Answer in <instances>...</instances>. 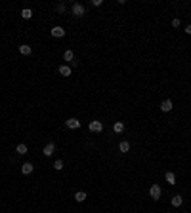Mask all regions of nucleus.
I'll return each instance as SVG.
<instances>
[{
	"label": "nucleus",
	"mask_w": 191,
	"mask_h": 213,
	"mask_svg": "<svg viewBox=\"0 0 191 213\" xmlns=\"http://www.w3.org/2000/svg\"><path fill=\"white\" fill-rule=\"evenodd\" d=\"M161 194H163L161 186H159L157 183H155V185H151V189H149V196H151L153 200H159V198H161Z\"/></svg>",
	"instance_id": "nucleus-1"
},
{
	"label": "nucleus",
	"mask_w": 191,
	"mask_h": 213,
	"mask_svg": "<svg viewBox=\"0 0 191 213\" xmlns=\"http://www.w3.org/2000/svg\"><path fill=\"white\" fill-rule=\"evenodd\" d=\"M71 10H73V15H76V17H82V15H84V12H86V10H84V6H82L80 2H75Z\"/></svg>",
	"instance_id": "nucleus-2"
},
{
	"label": "nucleus",
	"mask_w": 191,
	"mask_h": 213,
	"mask_svg": "<svg viewBox=\"0 0 191 213\" xmlns=\"http://www.w3.org/2000/svg\"><path fill=\"white\" fill-rule=\"evenodd\" d=\"M88 129H90L92 133H100L101 129H103V124H101L100 120H94V122H90V124H88Z\"/></svg>",
	"instance_id": "nucleus-3"
},
{
	"label": "nucleus",
	"mask_w": 191,
	"mask_h": 213,
	"mask_svg": "<svg viewBox=\"0 0 191 213\" xmlns=\"http://www.w3.org/2000/svg\"><path fill=\"white\" fill-rule=\"evenodd\" d=\"M50 34L54 36V38H63V36H65V29L63 27H54L50 30Z\"/></svg>",
	"instance_id": "nucleus-4"
},
{
	"label": "nucleus",
	"mask_w": 191,
	"mask_h": 213,
	"mask_svg": "<svg viewBox=\"0 0 191 213\" xmlns=\"http://www.w3.org/2000/svg\"><path fill=\"white\" fill-rule=\"evenodd\" d=\"M33 171H34V166L31 164V162H25V164L21 166V173H23V175H31Z\"/></svg>",
	"instance_id": "nucleus-5"
},
{
	"label": "nucleus",
	"mask_w": 191,
	"mask_h": 213,
	"mask_svg": "<svg viewBox=\"0 0 191 213\" xmlns=\"http://www.w3.org/2000/svg\"><path fill=\"white\" fill-rule=\"evenodd\" d=\"M54 152H55V145H54V143H48V145L42 148V154H44V156H52Z\"/></svg>",
	"instance_id": "nucleus-6"
},
{
	"label": "nucleus",
	"mask_w": 191,
	"mask_h": 213,
	"mask_svg": "<svg viewBox=\"0 0 191 213\" xmlns=\"http://www.w3.org/2000/svg\"><path fill=\"white\" fill-rule=\"evenodd\" d=\"M65 126L69 128V129H79L80 128V122L76 120V118H69V120L65 122Z\"/></svg>",
	"instance_id": "nucleus-7"
},
{
	"label": "nucleus",
	"mask_w": 191,
	"mask_h": 213,
	"mask_svg": "<svg viewBox=\"0 0 191 213\" xmlns=\"http://www.w3.org/2000/svg\"><path fill=\"white\" fill-rule=\"evenodd\" d=\"M172 101H170V99H164L163 103H161V111L163 112H170V111H172Z\"/></svg>",
	"instance_id": "nucleus-8"
},
{
	"label": "nucleus",
	"mask_w": 191,
	"mask_h": 213,
	"mask_svg": "<svg viewBox=\"0 0 191 213\" xmlns=\"http://www.w3.org/2000/svg\"><path fill=\"white\" fill-rule=\"evenodd\" d=\"M59 74H61V76H71V74H73V71H71V67L61 65V67H59Z\"/></svg>",
	"instance_id": "nucleus-9"
},
{
	"label": "nucleus",
	"mask_w": 191,
	"mask_h": 213,
	"mask_svg": "<svg viewBox=\"0 0 191 213\" xmlns=\"http://www.w3.org/2000/svg\"><path fill=\"white\" fill-rule=\"evenodd\" d=\"M31 51H33V48H31L29 44L19 46V53H21V55H31Z\"/></svg>",
	"instance_id": "nucleus-10"
},
{
	"label": "nucleus",
	"mask_w": 191,
	"mask_h": 213,
	"mask_svg": "<svg viewBox=\"0 0 191 213\" xmlns=\"http://www.w3.org/2000/svg\"><path fill=\"white\" fill-rule=\"evenodd\" d=\"M164 179H166V183H170V185H176V175H174L172 171H166V173H164Z\"/></svg>",
	"instance_id": "nucleus-11"
},
{
	"label": "nucleus",
	"mask_w": 191,
	"mask_h": 213,
	"mask_svg": "<svg viewBox=\"0 0 191 213\" xmlns=\"http://www.w3.org/2000/svg\"><path fill=\"white\" fill-rule=\"evenodd\" d=\"M182 204H184V198H182V196H180V194L172 196V206H174V207H180Z\"/></svg>",
	"instance_id": "nucleus-12"
},
{
	"label": "nucleus",
	"mask_w": 191,
	"mask_h": 213,
	"mask_svg": "<svg viewBox=\"0 0 191 213\" xmlns=\"http://www.w3.org/2000/svg\"><path fill=\"white\" fill-rule=\"evenodd\" d=\"M113 129H115V133H122L124 131V122H115Z\"/></svg>",
	"instance_id": "nucleus-13"
},
{
	"label": "nucleus",
	"mask_w": 191,
	"mask_h": 213,
	"mask_svg": "<svg viewBox=\"0 0 191 213\" xmlns=\"http://www.w3.org/2000/svg\"><path fill=\"white\" fill-rule=\"evenodd\" d=\"M75 200H76V202H84V200H86V192H84V190L75 192Z\"/></svg>",
	"instance_id": "nucleus-14"
},
{
	"label": "nucleus",
	"mask_w": 191,
	"mask_h": 213,
	"mask_svg": "<svg viewBox=\"0 0 191 213\" xmlns=\"http://www.w3.org/2000/svg\"><path fill=\"white\" fill-rule=\"evenodd\" d=\"M118 148H121V152H128V150H130V143H128V141H122L121 145H118Z\"/></svg>",
	"instance_id": "nucleus-15"
},
{
	"label": "nucleus",
	"mask_w": 191,
	"mask_h": 213,
	"mask_svg": "<svg viewBox=\"0 0 191 213\" xmlns=\"http://www.w3.org/2000/svg\"><path fill=\"white\" fill-rule=\"evenodd\" d=\"M21 17H23V19H31V17H33V10L25 8L23 12H21Z\"/></svg>",
	"instance_id": "nucleus-16"
},
{
	"label": "nucleus",
	"mask_w": 191,
	"mask_h": 213,
	"mask_svg": "<svg viewBox=\"0 0 191 213\" xmlns=\"http://www.w3.org/2000/svg\"><path fill=\"white\" fill-rule=\"evenodd\" d=\"M63 59H65V61H73V59H75V53H73L71 50H65V53H63Z\"/></svg>",
	"instance_id": "nucleus-17"
},
{
	"label": "nucleus",
	"mask_w": 191,
	"mask_h": 213,
	"mask_svg": "<svg viewBox=\"0 0 191 213\" xmlns=\"http://www.w3.org/2000/svg\"><path fill=\"white\" fill-rule=\"evenodd\" d=\"M15 150H17L19 154H27V145H23V143H19L17 147H15Z\"/></svg>",
	"instance_id": "nucleus-18"
},
{
	"label": "nucleus",
	"mask_w": 191,
	"mask_h": 213,
	"mask_svg": "<svg viewBox=\"0 0 191 213\" xmlns=\"http://www.w3.org/2000/svg\"><path fill=\"white\" fill-rule=\"evenodd\" d=\"M54 169H55V171H61V169H63V160H55V162H54Z\"/></svg>",
	"instance_id": "nucleus-19"
},
{
	"label": "nucleus",
	"mask_w": 191,
	"mask_h": 213,
	"mask_svg": "<svg viewBox=\"0 0 191 213\" xmlns=\"http://www.w3.org/2000/svg\"><path fill=\"white\" fill-rule=\"evenodd\" d=\"M172 27H174V29H178V27H180V19H178V17H176V19H172Z\"/></svg>",
	"instance_id": "nucleus-20"
},
{
	"label": "nucleus",
	"mask_w": 191,
	"mask_h": 213,
	"mask_svg": "<svg viewBox=\"0 0 191 213\" xmlns=\"http://www.w3.org/2000/svg\"><path fill=\"white\" fill-rule=\"evenodd\" d=\"M58 12H59V13L65 12V4H58Z\"/></svg>",
	"instance_id": "nucleus-21"
},
{
	"label": "nucleus",
	"mask_w": 191,
	"mask_h": 213,
	"mask_svg": "<svg viewBox=\"0 0 191 213\" xmlns=\"http://www.w3.org/2000/svg\"><path fill=\"white\" fill-rule=\"evenodd\" d=\"M101 4H103L101 0H92V6H101Z\"/></svg>",
	"instance_id": "nucleus-22"
},
{
	"label": "nucleus",
	"mask_w": 191,
	"mask_h": 213,
	"mask_svg": "<svg viewBox=\"0 0 191 213\" xmlns=\"http://www.w3.org/2000/svg\"><path fill=\"white\" fill-rule=\"evenodd\" d=\"M185 33H187V34H191V25H187V27H185Z\"/></svg>",
	"instance_id": "nucleus-23"
}]
</instances>
